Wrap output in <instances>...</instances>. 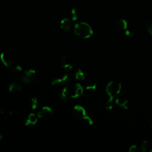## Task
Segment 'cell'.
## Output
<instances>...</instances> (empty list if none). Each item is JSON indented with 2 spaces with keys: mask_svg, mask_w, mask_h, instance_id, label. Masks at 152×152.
<instances>
[{
  "mask_svg": "<svg viewBox=\"0 0 152 152\" xmlns=\"http://www.w3.org/2000/svg\"><path fill=\"white\" fill-rule=\"evenodd\" d=\"M74 33L84 39L90 37L93 34V30L91 26L85 22H79L77 23L74 27Z\"/></svg>",
  "mask_w": 152,
  "mask_h": 152,
  "instance_id": "obj_1",
  "label": "cell"
},
{
  "mask_svg": "<svg viewBox=\"0 0 152 152\" xmlns=\"http://www.w3.org/2000/svg\"><path fill=\"white\" fill-rule=\"evenodd\" d=\"M121 90V84L116 81H110L106 87V91L109 99H113L119 93Z\"/></svg>",
  "mask_w": 152,
  "mask_h": 152,
  "instance_id": "obj_2",
  "label": "cell"
},
{
  "mask_svg": "<svg viewBox=\"0 0 152 152\" xmlns=\"http://www.w3.org/2000/svg\"><path fill=\"white\" fill-rule=\"evenodd\" d=\"M69 96L72 98H77L83 95L84 93L83 87L80 83L72 84L68 87Z\"/></svg>",
  "mask_w": 152,
  "mask_h": 152,
  "instance_id": "obj_3",
  "label": "cell"
},
{
  "mask_svg": "<svg viewBox=\"0 0 152 152\" xmlns=\"http://www.w3.org/2000/svg\"><path fill=\"white\" fill-rule=\"evenodd\" d=\"M72 115L74 118L78 121L85 120L87 115L84 108L80 105L75 106L72 110Z\"/></svg>",
  "mask_w": 152,
  "mask_h": 152,
  "instance_id": "obj_4",
  "label": "cell"
},
{
  "mask_svg": "<svg viewBox=\"0 0 152 152\" xmlns=\"http://www.w3.org/2000/svg\"><path fill=\"white\" fill-rule=\"evenodd\" d=\"M0 60L4 65L9 67L14 64L15 57L10 52H4L0 55Z\"/></svg>",
  "mask_w": 152,
  "mask_h": 152,
  "instance_id": "obj_5",
  "label": "cell"
},
{
  "mask_svg": "<svg viewBox=\"0 0 152 152\" xmlns=\"http://www.w3.org/2000/svg\"><path fill=\"white\" fill-rule=\"evenodd\" d=\"M53 113V110L50 107L43 106L38 111L37 116L39 118L44 121H46L52 118Z\"/></svg>",
  "mask_w": 152,
  "mask_h": 152,
  "instance_id": "obj_6",
  "label": "cell"
},
{
  "mask_svg": "<svg viewBox=\"0 0 152 152\" xmlns=\"http://www.w3.org/2000/svg\"><path fill=\"white\" fill-rule=\"evenodd\" d=\"M36 78V71L33 69H30L26 71L21 78V81L25 84H31L34 81Z\"/></svg>",
  "mask_w": 152,
  "mask_h": 152,
  "instance_id": "obj_7",
  "label": "cell"
},
{
  "mask_svg": "<svg viewBox=\"0 0 152 152\" xmlns=\"http://www.w3.org/2000/svg\"><path fill=\"white\" fill-rule=\"evenodd\" d=\"M62 80V86L69 87L71 86L75 80L74 74L72 72L71 73H64V75L61 77Z\"/></svg>",
  "mask_w": 152,
  "mask_h": 152,
  "instance_id": "obj_8",
  "label": "cell"
},
{
  "mask_svg": "<svg viewBox=\"0 0 152 152\" xmlns=\"http://www.w3.org/2000/svg\"><path fill=\"white\" fill-rule=\"evenodd\" d=\"M60 27L65 31H70L73 27V24L72 20L65 18L61 20Z\"/></svg>",
  "mask_w": 152,
  "mask_h": 152,
  "instance_id": "obj_9",
  "label": "cell"
},
{
  "mask_svg": "<svg viewBox=\"0 0 152 152\" xmlns=\"http://www.w3.org/2000/svg\"><path fill=\"white\" fill-rule=\"evenodd\" d=\"M22 88V85L19 81H14L8 86V90L11 93H16L19 92Z\"/></svg>",
  "mask_w": 152,
  "mask_h": 152,
  "instance_id": "obj_10",
  "label": "cell"
},
{
  "mask_svg": "<svg viewBox=\"0 0 152 152\" xmlns=\"http://www.w3.org/2000/svg\"><path fill=\"white\" fill-rule=\"evenodd\" d=\"M58 95L59 98L61 100H66L69 97L68 87L62 86L58 93Z\"/></svg>",
  "mask_w": 152,
  "mask_h": 152,
  "instance_id": "obj_11",
  "label": "cell"
},
{
  "mask_svg": "<svg viewBox=\"0 0 152 152\" xmlns=\"http://www.w3.org/2000/svg\"><path fill=\"white\" fill-rule=\"evenodd\" d=\"M38 117L34 113H30L26 118L25 121V125L26 126L34 125L37 122Z\"/></svg>",
  "mask_w": 152,
  "mask_h": 152,
  "instance_id": "obj_12",
  "label": "cell"
},
{
  "mask_svg": "<svg viewBox=\"0 0 152 152\" xmlns=\"http://www.w3.org/2000/svg\"><path fill=\"white\" fill-rule=\"evenodd\" d=\"M115 27L116 28L121 31H123V30H125L127 28V22L124 19H119L116 22H115Z\"/></svg>",
  "mask_w": 152,
  "mask_h": 152,
  "instance_id": "obj_13",
  "label": "cell"
},
{
  "mask_svg": "<svg viewBox=\"0 0 152 152\" xmlns=\"http://www.w3.org/2000/svg\"><path fill=\"white\" fill-rule=\"evenodd\" d=\"M115 103L116 104H118V106H119L120 107L124 108V109H126L128 107V100L122 97H118L116 99V101H115Z\"/></svg>",
  "mask_w": 152,
  "mask_h": 152,
  "instance_id": "obj_14",
  "label": "cell"
},
{
  "mask_svg": "<svg viewBox=\"0 0 152 152\" xmlns=\"http://www.w3.org/2000/svg\"><path fill=\"white\" fill-rule=\"evenodd\" d=\"M74 74L75 80H77L78 81H82V80H84L85 78L84 72L80 69H78Z\"/></svg>",
  "mask_w": 152,
  "mask_h": 152,
  "instance_id": "obj_15",
  "label": "cell"
},
{
  "mask_svg": "<svg viewBox=\"0 0 152 152\" xmlns=\"http://www.w3.org/2000/svg\"><path fill=\"white\" fill-rule=\"evenodd\" d=\"M70 16H71V18L72 21H75L78 20V18H79V16H80L78 11L76 8H73V9H72L71 11Z\"/></svg>",
  "mask_w": 152,
  "mask_h": 152,
  "instance_id": "obj_16",
  "label": "cell"
},
{
  "mask_svg": "<svg viewBox=\"0 0 152 152\" xmlns=\"http://www.w3.org/2000/svg\"><path fill=\"white\" fill-rule=\"evenodd\" d=\"M62 68L64 73H71L72 72V65L66 62L62 64Z\"/></svg>",
  "mask_w": 152,
  "mask_h": 152,
  "instance_id": "obj_17",
  "label": "cell"
},
{
  "mask_svg": "<svg viewBox=\"0 0 152 152\" xmlns=\"http://www.w3.org/2000/svg\"><path fill=\"white\" fill-rule=\"evenodd\" d=\"M39 106V102L36 97H33L30 100V107L32 109L35 110L37 109Z\"/></svg>",
  "mask_w": 152,
  "mask_h": 152,
  "instance_id": "obj_18",
  "label": "cell"
},
{
  "mask_svg": "<svg viewBox=\"0 0 152 152\" xmlns=\"http://www.w3.org/2000/svg\"><path fill=\"white\" fill-rule=\"evenodd\" d=\"M51 84L53 86L62 87V78H56L53 79L51 82Z\"/></svg>",
  "mask_w": 152,
  "mask_h": 152,
  "instance_id": "obj_19",
  "label": "cell"
},
{
  "mask_svg": "<svg viewBox=\"0 0 152 152\" xmlns=\"http://www.w3.org/2000/svg\"><path fill=\"white\" fill-rule=\"evenodd\" d=\"M96 88V84L94 81H88L86 84V88L87 90H95Z\"/></svg>",
  "mask_w": 152,
  "mask_h": 152,
  "instance_id": "obj_20",
  "label": "cell"
},
{
  "mask_svg": "<svg viewBox=\"0 0 152 152\" xmlns=\"http://www.w3.org/2000/svg\"><path fill=\"white\" fill-rule=\"evenodd\" d=\"M149 147H150V145H149V143L148 142V141H144L141 144L140 150L142 151H145L148 149Z\"/></svg>",
  "mask_w": 152,
  "mask_h": 152,
  "instance_id": "obj_21",
  "label": "cell"
},
{
  "mask_svg": "<svg viewBox=\"0 0 152 152\" xmlns=\"http://www.w3.org/2000/svg\"><path fill=\"white\" fill-rule=\"evenodd\" d=\"M113 107V99H109L105 104V108L107 110H111Z\"/></svg>",
  "mask_w": 152,
  "mask_h": 152,
  "instance_id": "obj_22",
  "label": "cell"
},
{
  "mask_svg": "<svg viewBox=\"0 0 152 152\" xmlns=\"http://www.w3.org/2000/svg\"><path fill=\"white\" fill-rule=\"evenodd\" d=\"M22 67L21 65H15L14 66L12 69H11V71L12 72L14 73H19L21 71H22Z\"/></svg>",
  "mask_w": 152,
  "mask_h": 152,
  "instance_id": "obj_23",
  "label": "cell"
},
{
  "mask_svg": "<svg viewBox=\"0 0 152 152\" xmlns=\"http://www.w3.org/2000/svg\"><path fill=\"white\" fill-rule=\"evenodd\" d=\"M146 28L150 34L152 36V22L149 21L146 24Z\"/></svg>",
  "mask_w": 152,
  "mask_h": 152,
  "instance_id": "obj_24",
  "label": "cell"
},
{
  "mask_svg": "<svg viewBox=\"0 0 152 152\" xmlns=\"http://www.w3.org/2000/svg\"><path fill=\"white\" fill-rule=\"evenodd\" d=\"M138 151H140V150L138 149L137 146L135 145H133L131 146L129 148V152H137Z\"/></svg>",
  "mask_w": 152,
  "mask_h": 152,
  "instance_id": "obj_25",
  "label": "cell"
},
{
  "mask_svg": "<svg viewBox=\"0 0 152 152\" xmlns=\"http://www.w3.org/2000/svg\"><path fill=\"white\" fill-rule=\"evenodd\" d=\"M6 113H7V110H6V109L5 108V107L0 105V113L2 115V114L5 115Z\"/></svg>",
  "mask_w": 152,
  "mask_h": 152,
  "instance_id": "obj_26",
  "label": "cell"
},
{
  "mask_svg": "<svg viewBox=\"0 0 152 152\" xmlns=\"http://www.w3.org/2000/svg\"><path fill=\"white\" fill-rule=\"evenodd\" d=\"M125 34H126L128 37H131L133 36V32H132L131 30H126L125 31Z\"/></svg>",
  "mask_w": 152,
  "mask_h": 152,
  "instance_id": "obj_27",
  "label": "cell"
},
{
  "mask_svg": "<svg viewBox=\"0 0 152 152\" xmlns=\"http://www.w3.org/2000/svg\"><path fill=\"white\" fill-rule=\"evenodd\" d=\"M60 60L62 62V64H64L66 62V57H65V55H64V54H62L60 56Z\"/></svg>",
  "mask_w": 152,
  "mask_h": 152,
  "instance_id": "obj_28",
  "label": "cell"
},
{
  "mask_svg": "<svg viewBox=\"0 0 152 152\" xmlns=\"http://www.w3.org/2000/svg\"><path fill=\"white\" fill-rule=\"evenodd\" d=\"M2 139V135L0 133V140H1Z\"/></svg>",
  "mask_w": 152,
  "mask_h": 152,
  "instance_id": "obj_29",
  "label": "cell"
},
{
  "mask_svg": "<svg viewBox=\"0 0 152 152\" xmlns=\"http://www.w3.org/2000/svg\"><path fill=\"white\" fill-rule=\"evenodd\" d=\"M151 129H152V125H151Z\"/></svg>",
  "mask_w": 152,
  "mask_h": 152,
  "instance_id": "obj_30",
  "label": "cell"
}]
</instances>
